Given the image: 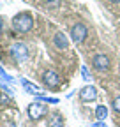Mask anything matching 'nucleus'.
<instances>
[{
	"label": "nucleus",
	"mask_w": 120,
	"mask_h": 127,
	"mask_svg": "<svg viewBox=\"0 0 120 127\" xmlns=\"http://www.w3.org/2000/svg\"><path fill=\"white\" fill-rule=\"evenodd\" d=\"M95 115H97V118H99V120H104V118L108 117V108H106V106H97Z\"/></svg>",
	"instance_id": "11"
},
{
	"label": "nucleus",
	"mask_w": 120,
	"mask_h": 127,
	"mask_svg": "<svg viewBox=\"0 0 120 127\" xmlns=\"http://www.w3.org/2000/svg\"><path fill=\"white\" fill-rule=\"evenodd\" d=\"M21 85H23V88H25L28 94H34V95H39V94H41V88H39L37 85H34V83H28L27 79H21Z\"/></svg>",
	"instance_id": "9"
},
{
	"label": "nucleus",
	"mask_w": 120,
	"mask_h": 127,
	"mask_svg": "<svg viewBox=\"0 0 120 127\" xmlns=\"http://www.w3.org/2000/svg\"><path fill=\"white\" fill-rule=\"evenodd\" d=\"M44 115H46V106L41 102H32L28 106V117L32 120H41Z\"/></svg>",
	"instance_id": "3"
},
{
	"label": "nucleus",
	"mask_w": 120,
	"mask_h": 127,
	"mask_svg": "<svg viewBox=\"0 0 120 127\" xmlns=\"http://www.w3.org/2000/svg\"><path fill=\"white\" fill-rule=\"evenodd\" d=\"M0 76H2V78H4V79H7V81H12V78H11V76H9V74H5V71H4V69H2V67H0Z\"/></svg>",
	"instance_id": "14"
},
{
	"label": "nucleus",
	"mask_w": 120,
	"mask_h": 127,
	"mask_svg": "<svg viewBox=\"0 0 120 127\" xmlns=\"http://www.w3.org/2000/svg\"><path fill=\"white\" fill-rule=\"evenodd\" d=\"M80 97H81L83 101H94V99L97 97V90H95V87H92V85L83 87V88L80 90Z\"/></svg>",
	"instance_id": "6"
},
{
	"label": "nucleus",
	"mask_w": 120,
	"mask_h": 127,
	"mask_svg": "<svg viewBox=\"0 0 120 127\" xmlns=\"http://www.w3.org/2000/svg\"><path fill=\"white\" fill-rule=\"evenodd\" d=\"M11 53L14 57V60H18V62H23L28 55V50H27V46L23 42H16V44H12L11 48Z\"/></svg>",
	"instance_id": "4"
},
{
	"label": "nucleus",
	"mask_w": 120,
	"mask_h": 127,
	"mask_svg": "<svg viewBox=\"0 0 120 127\" xmlns=\"http://www.w3.org/2000/svg\"><path fill=\"white\" fill-rule=\"evenodd\" d=\"M55 44H57V48H60V50H67V46H69V42H67L64 34H57L55 35Z\"/></svg>",
	"instance_id": "10"
},
{
	"label": "nucleus",
	"mask_w": 120,
	"mask_h": 127,
	"mask_svg": "<svg viewBox=\"0 0 120 127\" xmlns=\"http://www.w3.org/2000/svg\"><path fill=\"white\" fill-rule=\"evenodd\" d=\"M48 127H64V118L60 113H53L50 122H48Z\"/></svg>",
	"instance_id": "8"
},
{
	"label": "nucleus",
	"mask_w": 120,
	"mask_h": 127,
	"mask_svg": "<svg viewBox=\"0 0 120 127\" xmlns=\"http://www.w3.org/2000/svg\"><path fill=\"white\" fill-rule=\"evenodd\" d=\"M87 35H88V30H87V27L83 23H76V25L71 28V39L76 42V44L83 42Z\"/></svg>",
	"instance_id": "2"
},
{
	"label": "nucleus",
	"mask_w": 120,
	"mask_h": 127,
	"mask_svg": "<svg viewBox=\"0 0 120 127\" xmlns=\"http://www.w3.org/2000/svg\"><path fill=\"white\" fill-rule=\"evenodd\" d=\"M44 83H46L48 88H57V87L60 85V78H58L57 72L46 71V72H44Z\"/></svg>",
	"instance_id": "5"
},
{
	"label": "nucleus",
	"mask_w": 120,
	"mask_h": 127,
	"mask_svg": "<svg viewBox=\"0 0 120 127\" xmlns=\"http://www.w3.org/2000/svg\"><path fill=\"white\" fill-rule=\"evenodd\" d=\"M94 65H95V69H99V71H106V69L110 67V60H108L106 55H95V57H94Z\"/></svg>",
	"instance_id": "7"
},
{
	"label": "nucleus",
	"mask_w": 120,
	"mask_h": 127,
	"mask_svg": "<svg viewBox=\"0 0 120 127\" xmlns=\"http://www.w3.org/2000/svg\"><path fill=\"white\" fill-rule=\"evenodd\" d=\"M32 25H34V20H32V16H30L28 12H21L18 16H14V20H12L14 30L20 32V34H27V32H30Z\"/></svg>",
	"instance_id": "1"
},
{
	"label": "nucleus",
	"mask_w": 120,
	"mask_h": 127,
	"mask_svg": "<svg viewBox=\"0 0 120 127\" xmlns=\"http://www.w3.org/2000/svg\"><path fill=\"white\" fill-rule=\"evenodd\" d=\"M46 2H48V5H50V7H57L60 0H46Z\"/></svg>",
	"instance_id": "15"
},
{
	"label": "nucleus",
	"mask_w": 120,
	"mask_h": 127,
	"mask_svg": "<svg viewBox=\"0 0 120 127\" xmlns=\"http://www.w3.org/2000/svg\"><path fill=\"white\" fill-rule=\"evenodd\" d=\"M113 108H115L117 113H120V97H117V99L113 101Z\"/></svg>",
	"instance_id": "13"
},
{
	"label": "nucleus",
	"mask_w": 120,
	"mask_h": 127,
	"mask_svg": "<svg viewBox=\"0 0 120 127\" xmlns=\"http://www.w3.org/2000/svg\"><path fill=\"white\" fill-rule=\"evenodd\" d=\"M94 125H95V127H108V125H106V124H104V122H95Z\"/></svg>",
	"instance_id": "16"
},
{
	"label": "nucleus",
	"mask_w": 120,
	"mask_h": 127,
	"mask_svg": "<svg viewBox=\"0 0 120 127\" xmlns=\"http://www.w3.org/2000/svg\"><path fill=\"white\" fill-rule=\"evenodd\" d=\"M81 76H83V79H85V81H90V72H88V69L83 65L81 67Z\"/></svg>",
	"instance_id": "12"
},
{
	"label": "nucleus",
	"mask_w": 120,
	"mask_h": 127,
	"mask_svg": "<svg viewBox=\"0 0 120 127\" xmlns=\"http://www.w3.org/2000/svg\"><path fill=\"white\" fill-rule=\"evenodd\" d=\"M111 2H120V0H111Z\"/></svg>",
	"instance_id": "17"
}]
</instances>
